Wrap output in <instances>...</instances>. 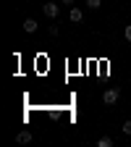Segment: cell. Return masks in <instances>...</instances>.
I'll return each instance as SVG.
<instances>
[{
	"mask_svg": "<svg viewBox=\"0 0 131 147\" xmlns=\"http://www.w3.org/2000/svg\"><path fill=\"white\" fill-rule=\"evenodd\" d=\"M24 32H37V21H34V18H26V21H24Z\"/></svg>",
	"mask_w": 131,
	"mask_h": 147,
	"instance_id": "5b68a950",
	"label": "cell"
},
{
	"mask_svg": "<svg viewBox=\"0 0 131 147\" xmlns=\"http://www.w3.org/2000/svg\"><path fill=\"white\" fill-rule=\"evenodd\" d=\"M123 34H126V42H131V24L126 26V32H123Z\"/></svg>",
	"mask_w": 131,
	"mask_h": 147,
	"instance_id": "9c48e42d",
	"label": "cell"
},
{
	"mask_svg": "<svg viewBox=\"0 0 131 147\" xmlns=\"http://www.w3.org/2000/svg\"><path fill=\"white\" fill-rule=\"evenodd\" d=\"M97 147H113V139H110V137H100L97 139Z\"/></svg>",
	"mask_w": 131,
	"mask_h": 147,
	"instance_id": "8992f818",
	"label": "cell"
},
{
	"mask_svg": "<svg viewBox=\"0 0 131 147\" xmlns=\"http://www.w3.org/2000/svg\"><path fill=\"white\" fill-rule=\"evenodd\" d=\"M102 5V0H87V8H92V11H97Z\"/></svg>",
	"mask_w": 131,
	"mask_h": 147,
	"instance_id": "52a82bcc",
	"label": "cell"
},
{
	"mask_svg": "<svg viewBox=\"0 0 131 147\" xmlns=\"http://www.w3.org/2000/svg\"><path fill=\"white\" fill-rule=\"evenodd\" d=\"M58 11H60L58 3H45V5H42V13H45L47 18H58Z\"/></svg>",
	"mask_w": 131,
	"mask_h": 147,
	"instance_id": "7a4b0ae2",
	"label": "cell"
},
{
	"mask_svg": "<svg viewBox=\"0 0 131 147\" xmlns=\"http://www.w3.org/2000/svg\"><path fill=\"white\" fill-rule=\"evenodd\" d=\"M68 16H71V21H73V24H81V21H84V11H81V8H71Z\"/></svg>",
	"mask_w": 131,
	"mask_h": 147,
	"instance_id": "3957f363",
	"label": "cell"
},
{
	"mask_svg": "<svg viewBox=\"0 0 131 147\" xmlns=\"http://www.w3.org/2000/svg\"><path fill=\"white\" fill-rule=\"evenodd\" d=\"M63 3H66V5H71V3H73V0H63Z\"/></svg>",
	"mask_w": 131,
	"mask_h": 147,
	"instance_id": "30bf717a",
	"label": "cell"
},
{
	"mask_svg": "<svg viewBox=\"0 0 131 147\" xmlns=\"http://www.w3.org/2000/svg\"><path fill=\"white\" fill-rule=\"evenodd\" d=\"M121 131H123L126 137H131V121H123V126H121Z\"/></svg>",
	"mask_w": 131,
	"mask_h": 147,
	"instance_id": "ba28073f",
	"label": "cell"
},
{
	"mask_svg": "<svg viewBox=\"0 0 131 147\" xmlns=\"http://www.w3.org/2000/svg\"><path fill=\"white\" fill-rule=\"evenodd\" d=\"M16 142H18V144H29V142H32V131H26V129H24V131H18V134H16Z\"/></svg>",
	"mask_w": 131,
	"mask_h": 147,
	"instance_id": "277c9868",
	"label": "cell"
},
{
	"mask_svg": "<svg viewBox=\"0 0 131 147\" xmlns=\"http://www.w3.org/2000/svg\"><path fill=\"white\" fill-rule=\"evenodd\" d=\"M118 97H121V89H105V95H102V100H105V105H116L118 102Z\"/></svg>",
	"mask_w": 131,
	"mask_h": 147,
	"instance_id": "6da1fadb",
	"label": "cell"
}]
</instances>
